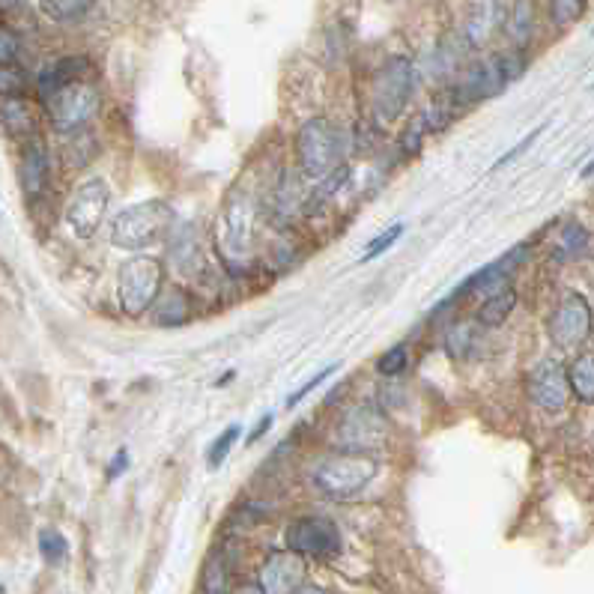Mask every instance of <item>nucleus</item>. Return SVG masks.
Returning a JSON list of instances; mask_svg holds the SVG:
<instances>
[{"label": "nucleus", "instance_id": "393cba45", "mask_svg": "<svg viewBox=\"0 0 594 594\" xmlns=\"http://www.w3.org/2000/svg\"><path fill=\"white\" fill-rule=\"evenodd\" d=\"M99 0H39V9L54 24H75L81 21Z\"/></svg>", "mask_w": 594, "mask_h": 594}, {"label": "nucleus", "instance_id": "aec40b11", "mask_svg": "<svg viewBox=\"0 0 594 594\" xmlns=\"http://www.w3.org/2000/svg\"><path fill=\"white\" fill-rule=\"evenodd\" d=\"M538 30V6L535 0H511L508 3V18H505V36L511 48H526L535 39Z\"/></svg>", "mask_w": 594, "mask_h": 594}, {"label": "nucleus", "instance_id": "2f4dec72", "mask_svg": "<svg viewBox=\"0 0 594 594\" xmlns=\"http://www.w3.org/2000/svg\"><path fill=\"white\" fill-rule=\"evenodd\" d=\"M547 3H550V21L556 27L574 24L583 15V9H586V0H547Z\"/></svg>", "mask_w": 594, "mask_h": 594}, {"label": "nucleus", "instance_id": "6e6552de", "mask_svg": "<svg viewBox=\"0 0 594 594\" xmlns=\"http://www.w3.org/2000/svg\"><path fill=\"white\" fill-rule=\"evenodd\" d=\"M287 550L299 553L302 559H314V562H326L335 559L344 547L341 529L332 517L323 514H305L296 517L287 526Z\"/></svg>", "mask_w": 594, "mask_h": 594}, {"label": "nucleus", "instance_id": "a211bd4d", "mask_svg": "<svg viewBox=\"0 0 594 594\" xmlns=\"http://www.w3.org/2000/svg\"><path fill=\"white\" fill-rule=\"evenodd\" d=\"M0 126H3V132L12 141H21V144L39 138L36 111H33V105L24 96H18V99H0Z\"/></svg>", "mask_w": 594, "mask_h": 594}, {"label": "nucleus", "instance_id": "58836bf2", "mask_svg": "<svg viewBox=\"0 0 594 594\" xmlns=\"http://www.w3.org/2000/svg\"><path fill=\"white\" fill-rule=\"evenodd\" d=\"M129 469V451L126 448H120L117 454H114V460H111V466H108V472H105V478L108 481H114L117 475H123Z\"/></svg>", "mask_w": 594, "mask_h": 594}, {"label": "nucleus", "instance_id": "f704fd0d", "mask_svg": "<svg viewBox=\"0 0 594 594\" xmlns=\"http://www.w3.org/2000/svg\"><path fill=\"white\" fill-rule=\"evenodd\" d=\"M541 132H544V126H538L535 132H529V135H526V138H523V141H520L517 147H511L508 153H502V156H499V159L493 162V168H490V171H502L505 165H511L514 159H520V156H523V153H526V150H529V147H532V144L538 141V138H541Z\"/></svg>", "mask_w": 594, "mask_h": 594}, {"label": "nucleus", "instance_id": "9d476101", "mask_svg": "<svg viewBox=\"0 0 594 594\" xmlns=\"http://www.w3.org/2000/svg\"><path fill=\"white\" fill-rule=\"evenodd\" d=\"M257 203L245 189H233L224 206H221V221H224V254L227 257H245L254 245L257 236Z\"/></svg>", "mask_w": 594, "mask_h": 594}, {"label": "nucleus", "instance_id": "c03bdc74", "mask_svg": "<svg viewBox=\"0 0 594 594\" xmlns=\"http://www.w3.org/2000/svg\"><path fill=\"white\" fill-rule=\"evenodd\" d=\"M586 177H594V159L586 165V168H583V180H586Z\"/></svg>", "mask_w": 594, "mask_h": 594}, {"label": "nucleus", "instance_id": "ea45409f", "mask_svg": "<svg viewBox=\"0 0 594 594\" xmlns=\"http://www.w3.org/2000/svg\"><path fill=\"white\" fill-rule=\"evenodd\" d=\"M24 0H0V12H9V9H18Z\"/></svg>", "mask_w": 594, "mask_h": 594}, {"label": "nucleus", "instance_id": "dca6fc26", "mask_svg": "<svg viewBox=\"0 0 594 594\" xmlns=\"http://www.w3.org/2000/svg\"><path fill=\"white\" fill-rule=\"evenodd\" d=\"M90 69H93V63H90L87 57H81V54L54 60V63L45 66V69L39 72V78H36V93H39V99L45 102V99L54 96L60 87H66V84H72V81H81V78H90Z\"/></svg>", "mask_w": 594, "mask_h": 594}, {"label": "nucleus", "instance_id": "c85d7f7f", "mask_svg": "<svg viewBox=\"0 0 594 594\" xmlns=\"http://www.w3.org/2000/svg\"><path fill=\"white\" fill-rule=\"evenodd\" d=\"M39 553L48 565H60L69 556V541L57 529H42L39 532Z\"/></svg>", "mask_w": 594, "mask_h": 594}, {"label": "nucleus", "instance_id": "4c0bfd02", "mask_svg": "<svg viewBox=\"0 0 594 594\" xmlns=\"http://www.w3.org/2000/svg\"><path fill=\"white\" fill-rule=\"evenodd\" d=\"M272 424H275V412H266V415H263V418H260L257 424H254V430L248 433V439H245V442H248V445L260 442V439H263V436H266V433L272 430Z\"/></svg>", "mask_w": 594, "mask_h": 594}, {"label": "nucleus", "instance_id": "1a4fd4ad", "mask_svg": "<svg viewBox=\"0 0 594 594\" xmlns=\"http://www.w3.org/2000/svg\"><path fill=\"white\" fill-rule=\"evenodd\" d=\"M108 206H111V189L105 180L99 177H90L84 180L75 192L72 200L66 206V224L69 230L78 236V239H93L108 215Z\"/></svg>", "mask_w": 594, "mask_h": 594}, {"label": "nucleus", "instance_id": "a878e982", "mask_svg": "<svg viewBox=\"0 0 594 594\" xmlns=\"http://www.w3.org/2000/svg\"><path fill=\"white\" fill-rule=\"evenodd\" d=\"M227 586H230L227 559H224V553H212L200 574V594H227Z\"/></svg>", "mask_w": 594, "mask_h": 594}, {"label": "nucleus", "instance_id": "72a5a7b5", "mask_svg": "<svg viewBox=\"0 0 594 594\" xmlns=\"http://www.w3.org/2000/svg\"><path fill=\"white\" fill-rule=\"evenodd\" d=\"M335 371H338V362H335V365H329V368H323V371H317L311 380H305V383H302V386H299L293 395L287 397V409H296V406H299L305 397L311 395V392H317V389H320V386H323V383H326V380H329Z\"/></svg>", "mask_w": 594, "mask_h": 594}, {"label": "nucleus", "instance_id": "423d86ee", "mask_svg": "<svg viewBox=\"0 0 594 594\" xmlns=\"http://www.w3.org/2000/svg\"><path fill=\"white\" fill-rule=\"evenodd\" d=\"M99 108H102V93H99V87L90 78L72 81V84L60 87L54 96L45 99L48 120L63 135L84 132L96 120Z\"/></svg>", "mask_w": 594, "mask_h": 594}, {"label": "nucleus", "instance_id": "f8f14e48", "mask_svg": "<svg viewBox=\"0 0 594 594\" xmlns=\"http://www.w3.org/2000/svg\"><path fill=\"white\" fill-rule=\"evenodd\" d=\"M529 397L538 409L544 412H562L571 400V380H568V365L559 359H544L532 368L526 380Z\"/></svg>", "mask_w": 594, "mask_h": 594}, {"label": "nucleus", "instance_id": "c756f323", "mask_svg": "<svg viewBox=\"0 0 594 594\" xmlns=\"http://www.w3.org/2000/svg\"><path fill=\"white\" fill-rule=\"evenodd\" d=\"M406 368H409V344H406V341L389 347V350L380 356V362H377V371H380L383 377H400Z\"/></svg>", "mask_w": 594, "mask_h": 594}, {"label": "nucleus", "instance_id": "5701e85b", "mask_svg": "<svg viewBox=\"0 0 594 594\" xmlns=\"http://www.w3.org/2000/svg\"><path fill=\"white\" fill-rule=\"evenodd\" d=\"M568 380H571V395L580 403H594V350L580 353L568 365Z\"/></svg>", "mask_w": 594, "mask_h": 594}, {"label": "nucleus", "instance_id": "20e7f679", "mask_svg": "<svg viewBox=\"0 0 594 594\" xmlns=\"http://www.w3.org/2000/svg\"><path fill=\"white\" fill-rule=\"evenodd\" d=\"M377 475H380V457L377 454L341 451V454H332V457L320 460L311 481L326 499L347 502V499L362 496Z\"/></svg>", "mask_w": 594, "mask_h": 594}, {"label": "nucleus", "instance_id": "473e14b6", "mask_svg": "<svg viewBox=\"0 0 594 594\" xmlns=\"http://www.w3.org/2000/svg\"><path fill=\"white\" fill-rule=\"evenodd\" d=\"M403 230H406V227H403L400 221H395V224H389V227H386V230H383V233H380L377 239H371V245L365 248V254H362V260H365V263H368V260H377V257L383 254V251H389V248L395 245L397 239L403 236Z\"/></svg>", "mask_w": 594, "mask_h": 594}, {"label": "nucleus", "instance_id": "a19ab883", "mask_svg": "<svg viewBox=\"0 0 594 594\" xmlns=\"http://www.w3.org/2000/svg\"><path fill=\"white\" fill-rule=\"evenodd\" d=\"M233 594H263V589H260V586L254 583V586H239V589H236Z\"/></svg>", "mask_w": 594, "mask_h": 594}, {"label": "nucleus", "instance_id": "e433bc0d", "mask_svg": "<svg viewBox=\"0 0 594 594\" xmlns=\"http://www.w3.org/2000/svg\"><path fill=\"white\" fill-rule=\"evenodd\" d=\"M403 389H400V383H386L383 386V392H380V406L383 409H400L403 406Z\"/></svg>", "mask_w": 594, "mask_h": 594}, {"label": "nucleus", "instance_id": "9b49d317", "mask_svg": "<svg viewBox=\"0 0 594 594\" xmlns=\"http://www.w3.org/2000/svg\"><path fill=\"white\" fill-rule=\"evenodd\" d=\"M594 326L592 305L586 296L580 293H568L550 314L547 320V332H550V341L562 350H577L589 341Z\"/></svg>", "mask_w": 594, "mask_h": 594}, {"label": "nucleus", "instance_id": "f03ea898", "mask_svg": "<svg viewBox=\"0 0 594 594\" xmlns=\"http://www.w3.org/2000/svg\"><path fill=\"white\" fill-rule=\"evenodd\" d=\"M415 78H418V66L406 54H392L380 63L368 90V108H371L374 126L383 129L403 117L415 90Z\"/></svg>", "mask_w": 594, "mask_h": 594}, {"label": "nucleus", "instance_id": "f3484780", "mask_svg": "<svg viewBox=\"0 0 594 594\" xmlns=\"http://www.w3.org/2000/svg\"><path fill=\"white\" fill-rule=\"evenodd\" d=\"M168 260L177 272L195 275L200 263V236L195 221H177L168 233Z\"/></svg>", "mask_w": 594, "mask_h": 594}, {"label": "nucleus", "instance_id": "7c9ffc66", "mask_svg": "<svg viewBox=\"0 0 594 594\" xmlns=\"http://www.w3.org/2000/svg\"><path fill=\"white\" fill-rule=\"evenodd\" d=\"M430 135V129H427V123H424V117L418 114L406 129H403V135H400V141H397V150H400V156L406 159V156H415L418 150H421V141Z\"/></svg>", "mask_w": 594, "mask_h": 594}, {"label": "nucleus", "instance_id": "2eb2a0df", "mask_svg": "<svg viewBox=\"0 0 594 594\" xmlns=\"http://www.w3.org/2000/svg\"><path fill=\"white\" fill-rule=\"evenodd\" d=\"M18 183L27 200H39L48 192L51 183V156H48V144L42 138H33L24 144L21 153V168H18Z\"/></svg>", "mask_w": 594, "mask_h": 594}, {"label": "nucleus", "instance_id": "c9c22d12", "mask_svg": "<svg viewBox=\"0 0 594 594\" xmlns=\"http://www.w3.org/2000/svg\"><path fill=\"white\" fill-rule=\"evenodd\" d=\"M18 51H21L18 36H15L6 24H0V66L15 63V60H18Z\"/></svg>", "mask_w": 594, "mask_h": 594}, {"label": "nucleus", "instance_id": "4468645a", "mask_svg": "<svg viewBox=\"0 0 594 594\" xmlns=\"http://www.w3.org/2000/svg\"><path fill=\"white\" fill-rule=\"evenodd\" d=\"M508 3L505 0H469L463 36L472 48H484L499 30H505Z\"/></svg>", "mask_w": 594, "mask_h": 594}, {"label": "nucleus", "instance_id": "79ce46f5", "mask_svg": "<svg viewBox=\"0 0 594 594\" xmlns=\"http://www.w3.org/2000/svg\"><path fill=\"white\" fill-rule=\"evenodd\" d=\"M296 594H329L326 589H320V586H302Z\"/></svg>", "mask_w": 594, "mask_h": 594}, {"label": "nucleus", "instance_id": "0eeeda50", "mask_svg": "<svg viewBox=\"0 0 594 594\" xmlns=\"http://www.w3.org/2000/svg\"><path fill=\"white\" fill-rule=\"evenodd\" d=\"M389 439V418L380 403L350 406L335 424V445L353 454H377Z\"/></svg>", "mask_w": 594, "mask_h": 594}, {"label": "nucleus", "instance_id": "412c9836", "mask_svg": "<svg viewBox=\"0 0 594 594\" xmlns=\"http://www.w3.org/2000/svg\"><path fill=\"white\" fill-rule=\"evenodd\" d=\"M589 242H592V233L586 230V224H580L577 218H571V221H565V224H562V230H559V236H556L553 260H556V263L577 260V257H583V254H586Z\"/></svg>", "mask_w": 594, "mask_h": 594}, {"label": "nucleus", "instance_id": "6ab92c4d", "mask_svg": "<svg viewBox=\"0 0 594 594\" xmlns=\"http://www.w3.org/2000/svg\"><path fill=\"white\" fill-rule=\"evenodd\" d=\"M153 323L156 326H165V329H174V326H183L192 320L195 314V302H192V293L183 290V287H171V290H162V296L156 299L153 305Z\"/></svg>", "mask_w": 594, "mask_h": 594}, {"label": "nucleus", "instance_id": "ddd939ff", "mask_svg": "<svg viewBox=\"0 0 594 594\" xmlns=\"http://www.w3.org/2000/svg\"><path fill=\"white\" fill-rule=\"evenodd\" d=\"M305 574H308V559H302L293 550H278L260 565L257 586L263 589V594H296L305 586Z\"/></svg>", "mask_w": 594, "mask_h": 594}, {"label": "nucleus", "instance_id": "37998d69", "mask_svg": "<svg viewBox=\"0 0 594 594\" xmlns=\"http://www.w3.org/2000/svg\"><path fill=\"white\" fill-rule=\"evenodd\" d=\"M233 377H236V374H233V371H227V374H224V377H221V380H215V386H218V389H221V386H227V383H230V380H233Z\"/></svg>", "mask_w": 594, "mask_h": 594}, {"label": "nucleus", "instance_id": "4be33fe9", "mask_svg": "<svg viewBox=\"0 0 594 594\" xmlns=\"http://www.w3.org/2000/svg\"><path fill=\"white\" fill-rule=\"evenodd\" d=\"M514 308H517V290L508 287V290H502V293H496V296L481 302V308L475 311V323L484 326V329H496L514 314Z\"/></svg>", "mask_w": 594, "mask_h": 594}, {"label": "nucleus", "instance_id": "bb28decb", "mask_svg": "<svg viewBox=\"0 0 594 594\" xmlns=\"http://www.w3.org/2000/svg\"><path fill=\"white\" fill-rule=\"evenodd\" d=\"M239 433H242V427H239V424H227V427L212 439V445H209V451H206V466H209V469H218V466L227 460V454L233 451V445H236Z\"/></svg>", "mask_w": 594, "mask_h": 594}, {"label": "nucleus", "instance_id": "cd10ccee", "mask_svg": "<svg viewBox=\"0 0 594 594\" xmlns=\"http://www.w3.org/2000/svg\"><path fill=\"white\" fill-rule=\"evenodd\" d=\"M30 87V78L21 66L9 63V66H0V99H18L24 96Z\"/></svg>", "mask_w": 594, "mask_h": 594}, {"label": "nucleus", "instance_id": "f257e3e1", "mask_svg": "<svg viewBox=\"0 0 594 594\" xmlns=\"http://www.w3.org/2000/svg\"><path fill=\"white\" fill-rule=\"evenodd\" d=\"M353 138L329 117H308L296 129L293 153H296V168L305 180L323 183L329 180L338 168L347 165Z\"/></svg>", "mask_w": 594, "mask_h": 594}, {"label": "nucleus", "instance_id": "7ed1b4c3", "mask_svg": "<svg viewBox=\"0 0 594 594\" xmlns=\"http://www.w3.org/2000/svg\"><path fill=\"white\" fill-rule=\"evenodd\" d=\"M174 206L168 200L153 198L126 206L111 224V242L123 251H147L168 239L174 230Z\"/></svg>", "mask_w": 594, "mask_h": 594}, {"label": "nucleus", "instance_id": "39448f33", "mask_svg": "<svg viewBox=\"0 0 594 594\" xmlns=\"http://www.w3.org/2000/svg\"><path fill=\"white\" fill-rule=\"evenodd\" d=\"M165 290V266L156 257L135 254L120 266L117 278V299L126 317H144L153 311L156 299Z\"/></svg>", "mask_w": 594, "mask_h": 594}, {"label": "nucleus", "instance_id": "a18cd8bd", "mask_svg": "<svg viewBox=\"0 0 594 594\" xmlns=\"http://www.w3.org/2000/svg\"><path fill=\"white\" fill-rule=\"evenodd\" d=\"M592 33H594V30H592Z\"/></svg>", "mask_w": 594, "mask_h": 594}, {"label": "nucleus", "instance_id": "b1692460", "mask_svg": "<svg viewBox=\"0 0 594 594\" xmlns=\"http://www.w3.org/2000/svg\"><path fill=\"white\" fill-rule=\"evenodd\" d=\"M478 329H481L478 323H457V326H451L445 332V341H442L448 359H454V362L469 359L472 350H475V344H478Z\"/></svg>", "mask_w": 594, "mask_h": 594}]
</instances>
